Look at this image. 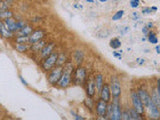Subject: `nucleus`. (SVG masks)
Here are the masks:
<instances>
[{
    "mask_svg": "<svg viewBox=\"0 0 160 120\" xmlns=\"http://www.w3.org/2000/svg\"><path fill=\"white\" fill-rule=\"evenodd\" d=\"M73 63L72 62H67L64 65L63 67V72H62V76L60 78L58 85L61 88H66L68 87L70 83H71V79H72V72H73Z\"/></svg>",
    "mask_w": 160,
    "mask_h": 120,
    "instance_id": "obj_1",
    "label": "nucleus"
},
{
    "mask_svg": "<svg viewBox=\"0 0 160 120\" xmlns=\"http://www.w3.org/2000/svg\"><path fill=\"white\" fill-rule=\"evenodd\" d=\"M107 116L109 119L112 120L122 119V111H121V105H120L119 97H114L113 102L108 105Z\"/></svg>",
    "mask_w": 160,
    "mask_h": 120,
    "instance_id": "obj_2",
    "label": "nucleus"
},
{
    "mask_svg": "<svg viewBox=\"0 0 160 120\" xmlns=\"http://www.w3.org/2000/svg\"><path fill=\"white\" fill-rule=\"evenodd\" d=\"M62 72H63V67L62 66H57L56 67H53L51 69V72L48 75V81L50 84L55 85V84H58L60 78L62 76Z\"/></svg>",
    "mask_w": 160,
    "mask_h": 120,
    "instance_id": "obj_3",
    "label": "nucleus"
},
{
    "mask_svg": "<svg viewBox=\"0 0 160 120\" xmlns=\"http://www.w3.org/2000/svg\"><path fill=\"white\" fill-rule=\"evenodd\" d=\"M58 56H59V54L57 52H52L50 55H48L46 58H44V61L42 64L44 70H46V71L51 70L55 66V64L57 63Z\"/></svg>",
    "mask_w": 160,
    "mask_h": 120,
    "instance_id": "obj_4",
    "label": "nucleus"
},
{
    "mask_svg": "<svg viewBox=\"0 0 160 120\" xmlns=\"http://www.w3.org/2000/svg\"><path fill=\"white\" fill-rule=\"evenodd\" d=\"M131 101H132L133 108L136 109L141 115H143L144 114V105L141 101V99L139 97L138 92H136V91L131 92Z\"/></svg>",
    "mask_w": 160,
    "mask_h": 120,
    "instance_id": "obj_5",
    "label": "nucleus"
},
{
    "mask_svg": "<svg viewBox=\"0 0 160 120\" xmlns=\"http://www.w3.org/2000/svg\"><path fill=\"white\" fill-rule=\"evenodd\" d=\"M86 79V70L83 67H78L75 70L74 75H73V82L76 85H82Z\"/></svg>",
    "mask_w": 160,
    "mask_h": 120,
    "instance_id": "obj_6",
    "label": "nucleus"
},
{
    "mask_svg": "<svg viewBox=\"0 0 160 120\" xmlns=\"http://www.w3.org/2000/svg\"><path fill=\"white\" fill-rule=\"evenodd\" d=\"M108 102L104 101L100 98L96 104V113L100 118H108L107 117V110H108Z\"/></svg>",
    "mask_w": 160,
    "mask_h": 120,
    "instance_id": "obj_7",
    "label": "nucleus"
},
{
    "mask_svg": "<svg viewBox=\"0 0 160 120\" xmlns=\"http://www.w3.org/2000/svg\"><path fill=\"white\" fill-rule=\"evenodd\" d=\"M110 90L113 97H119L121 95V84L119 79L116 76L111 77V83H110Z\"/></svg>",
    "mask_w": 160,
    "mask_h": 120,
    "instance_id": "obj_8",
    "label": "nucleus"
},
{
    "mask_svg": "<svg viewBox=\"0 0 160 120\" xmlns=\"http://www.w3.org/2000/svg\"><path fill=\"white\" fill-rule=\"evenodd\" d=\"M148 114L151 119H159L160 118V110L159 107L156 105L153 100L150 101V103L148 104V106L146 107Z\"/></svg>",
    "mask_w": 160,
    "mask_h": 120,
    "instance_id": "obj_9",
    "label": "nucleus"
},
{
    "mask_svg": "<svg viewBox=\"0 0 160 120\" xmlns=\"http://www.w3.org/2000/svg\"><path fill=\"white\" fill-rule=\"evenodd\" d=\"M2 22L4 23L5 27H6L7 29H9L10 31H12V32H18L19 30H20L18 21H15V20L12 17L4 19V20H2Z\"/></svg>",
    "mask_w": 160,
    "mask_h": 120,
    "instance_id": "obj_10",
    "label": "nucleus"
},
{
    "mask_svg": "<svg viewBox=\"0 0 160 120\" xmlns=\"http://www.w3.org/2000/svg\"><path fill=\"white\" fill-rule=\"evenodd\" d=\"M44 36H45V32L42 29L35 30V31H33L31 34L29 35V43L33 44V43H36L38 41H41Z\"/></svg>",
    "mask_w": 160,
    "mask_h": 120,
    "instance_id": "obj_11",
    "label": "nucleus"
},
{
    "mask_svg": "<svg viewBox=\"0 0 160 120\" xmlns=\"http://www.w3.org/2000/svg\"><path fill=\"white\" fill-rule=\"evenodd\" d=\"M99 93H100V98L103 99L106 102H110V100H111V90H110V86L108 84H104L101 91Z\"/></svg>",
    "mask_w": 160,
    "mask_h": 120,
    "instance_id": "obj_12",
    "label": "nucleus"
},
{
    "mask_svg": "<svg viewBox=\"0 0 160 120\" xmlns=\"http://www.w3.org/2000/svg\"><path fill=\"white\" fill-rule=\"evenodd\" d=\"M137 92H138L139 97H140V99H141V101H142V103L144 105V107L146 108L148 106V104L150 103V101L152 100L151 96H150L149 93L144 89H139Z\"/></svg>",
    "mask_w": 160,
    "mask_h": 120,
    "instance_id": "obj_13",
    "label": "nucleus"
},
{
    "mask_svg": "<svg viewBox=\"0 0 160 120\" xmlns=\"http://www.w3.org/2000/svg\"><path fill=\"white\" fill-rule=\"evenodd\" d=\"M96 83H95V79L93 78H90L87 82V95L89 97H93L94 94H95V91H96Z\"/></svg>",
    "mask_w": 160,
    "mask_h": 120,
    "instance_id": "obj_14",
    "label": "nucleus"
},
{
    "mask_svg": "<svg viewBox=\"0 0 160 120\" xmlns=\"http://www.w3.org/2000/svg\"><path fill=\"white\" fill-rule=\"evenodd\" d=\"M54 47H55V43L54 42L45 45V46L43 47V49L41 50V57L42 58H46L48 55H50L52 53V50H53Z\"/></svg>",
    "mask_w": 160,
    "mask_h": 120,
    "instance_id": "obj_15",
    "label": "nucleus"
},
{
    "mask_svg": "<svg viewBox=\"0 0 160 120\" xmlns=\"http://www.w3.org/2000/svg\"><path fill=\"white\" fill-rule=\"evenodd\" d=\"M0 29H1V34L4 38H12L13 37L14 32L10 31L9 29H7L6 27H5V25L2 21H1V23H0Z\"/></svg>",
    "mask_w": 160,
    "mask_h": 120,
    "instance_id": "obj_16",
    "label": "nucleus"
},
{
    "mask_svg": "<svg viewBox=\"0 0 160 120\" xmlns=\"http://www.w3.org/2000/svg\"><path fill=\"white\" fill-rule=\"evenodd\" d=\"M32 32V27L29 26V25H25L22 29H20L18 31V36H29Z\"/></svg>",
    "mask_w": 160,
    "mask_h": 120,
    "instance_id": "obj_17",
    "label": "nucleus"
},
{
    "mask_svg": "<svg viewBox=\"0 0 160 120\" xmlns=\"http://www.w3.org/2000/svg\"><path fill=\"white\" fill-rule=\"evenodd\" d=\"M95 83H96L97 91L100 92V91H101L102 87H103V85H104V83H103V76H102L101 74H98V75L95 76Z\"/></svg>",
    "mask_w": 160,
    "mask_h": 120,
    "instance_id": "obj_18",
    "label": "nucleus"
},
{
    "mask_svg": "<svg viewBox=\"0 0 160 120\" xmlns=\"http://www.w3.org/2000/svg\"><path fill=\"white\" fill-rule=\"evenodd\" d=\"M129 113H130V116H131V119H134V120H141L143 117L142 115L140 114L136 109L134 108H129Z\"/></svg>",
    "mask_w": 160,
    "mask_h": 120,
    "instance_id": "obj_19",
    "label": "nucleus"
},
{
    "mask_svg": "<svg viewBox=\"0 0 160 120\" xmlns=\"http://www.w3.org/2000/svg\"><path fill=\"white\" fill-rule=\"evenodd\" d=\"M45 42L44 41H38V42H36V43H33L32 44V46H31V49L33 50V51H35V52H40L41 50L43 49V47L45 46Z\"/></svg>",
    "mask_w": 160,
    "mask_h": 120,
    "instance_id": "obj_20",
    "label": "nucleus"
},
{
    "mask_svg": "<svg viewBox=\"0 0 160 120\" xmlns=\"http://www.w3.org/2000/svg\"><path fill=\"white\" fill-rule=\"evenodd\" d=\"M83 59H84V54H83L82 51H80V50L75 51V53H74V60L76 61L77 65L81 64L83 62Z\"/></svg>",
    "mask_w": 160,
    "mask_h": 120,
    "instance_id": "obj_21",
    "label": "nucleus"
},
{
    "mask_svg": "<svg viewBox=\"0 0 160 120\" xmlns=\"http://www.w3.org/2000/svg\"><path fill=\"white\" fill-rule=\"evenodd\" d=\"M109 45H110V47L113 49H118L120 46H121V41H120L118 38H113L110 40Z\"/></svg>",
    "mask_w": 160,
    "mask_h": 120,
    "instance_id": "obj_22",
    "label": "nucleus"
},
{
    "mask_svg": "<svg viewBox=\"0 0 160 120\" xmlns=\"http://www.w3.org/2000/svg\"><path fill=\"white\" fill-rule=\"evenodd\" d=\"M148 41L152 44H157L158 43V38L156 36V34L154 32H149L148 34Z\"/></svg>",
    "mask_w": 160,
    "mask_h": 120,
    "instance_id": "obj_23",
    "label": "nucleus"
},
{
    "mask_svg": "<svg viewBox=\"0 0 160 120\" xmlns=\"http://www.w3.org/2000/svg\"><path fill=\"white\" fill-rule=\"evenodd\" d=\"M13 16V14L12 12L10 11V10H3V11L0 12V17H1L2 20L4 19H6V18H10V17H12Z\"/></svg>",
    "mask_w": 160,
    "mask_h": 120,
    "instance_id": "obj_24",
    "label": "nucleus"
},
{
    "mask_svg": "<svg viewBox=\"0 0 160 120\" xmlns=\"http://www.w3.org/2000/svg\"><path fill=\"white\" fill-rule=\"evenodd\" d=\"M65 62H66V56H65V54L61 53L58 56V60H57L56 65L57 66H63V65H65Z\"/></svg>",
    "mask_w": 160,
    "mask_h": 120,
    "instance_id": "obj_25",
    "label": "nucleus"
},
{
    "mask_svg": "<svg viewBox=\"0 0 160 120\" xmlns=\"http://www.w3.org/2000/svg\"><path fill=\"white\" fill-rule=\"evenodd\" d=\"M16 49L19 52H26L28 49V45L26 43H17Z\"/></svg>",
    "mask_w": 160,
    "mask_h": 120,
    "instance_id": "obj_26",
    "label": "nucleus"
},
{
    "mask_svg": "<svg viewBox=\"0 0 160 120\" xmlns=\"http://www.w3.org/2000/svg\"><path fill=\"white\" fill-rule=\"evenodd\" d=\"M124 15V10H119V11L115 12V14L112 16V20L113 21H118V20H120Z\"/></svg>",
    "mask_w": 160,
    "mask_h": 120,
    "instance_id": "obj_27",
    "label": "nucleus"
},
{
    "mask_svg": "<svg viewBox=\"0 0 160 120\" xmlns=\"http://www.w3.org/2000/svg\"><path fill=\"white\" fill-rule=\"evenodd\" d=\"M16 42L17 43H27V42H29V36H17Z\"/></svg>",
    "mask_w": 160,
    "mask_h": 120,
    "instance_id": "obj_28",
    "label": "nucleus"
},
{
    "mask_svg": "<svg viewBox=\"0 0 160 120\" xmlns=\"http://www.w3.org/2000/svg\"><path fill=\"white\" fill-rule=\"evenodd\" d=\"M122 119L123 120H130L131 119V116H130L129 110H125V111L122 112Z\"/></svg>",
    "mask_w": 160,
    "mask_h": 120,
    "instance_id": "obj_29",
    "label": "nucleus"
},
{
    "mask_svg": "<svg viewBox=\"0 0 160 120\" xmlns=\"http://www.w3.org/2000/svg\"><path fill=\"white\" fill-rule=\"evenodd\" d=\"M153 11V9L152 7H144L142 9V14L143 15H149V14H151Z\"/></svg>",
    "mask_w": 160,
    "mask_h": 120,
    "instance_id": "obj_30",
    "label": "nucleus"
},
{
    "mask_svg": "<svg viewBox=\"0 0 160 120\" xmlns=\"http://www.w3.org/2000/svg\"><path fill=\"white\" fill-rule=\"evenodd\" d=\"M140 0H130V6L132 8H137L139 6Z\"/></svg>",
    "mask_w": 160,
    "mask_h": 120,
    "instance_id": "obj_31",
    "label": "nucleus"
},
{
    "mask_svg": "<svg viewBox=\"0 0 160 120\" xmlns=\"http://www.w3.org/2000/svg\"><path fill=\"white\" fill-rule=\"evenodd\" d=\"M140 14L138 13V12H133L132 13V18H133V20H135V21H137V20H140Z\"/></svg>",
    "mask_w": 160,
    "mask_h": 120,
    "instance_id": "obj_32",
    "label": "nucleus"
},
{
    "mask_svg": "<svg viewBox=\"0 0 160 120\" xmlns=\"http://www.w3.org/2000/svg\"><path fill=\"white\" fill-rule=\"evenodd\" d=\"M71 114L73 115L75 119H80V120H83V119H84V117H82V116H79V115H78V114H76V113H75L74 111H71Z\"/></svg>",
    "mask_w": 160,
    "mask_h": 120,
    "instance_id": "obj_33",
    "label": "nucleus"
},
{
    "mask_svg": "<svg viewBox=\"0 0 160 120\" xmlns=\"http://www.w3.org/2000/svg\"><path fill=\"white\" fill-rule=\"evenodd\" d=\"M149 30H150V29H149L147 26H145V27H143V28H142V32H143V34H144V35H148V34H149V32H150Z\"/></svg>",
    "mask_w": 160,
    "mask_h": 120,
    "instance_id": "obj_34",
    "label": "nucleus"
},
{
    "mask_svg": "<svg viewBox=\"0 0 160 120\" xmlns=\"http://www.w3.org/2000/svg\"><path fill=\"white\" fill-rule=\"evenodd\" d=\"M121 52L122 51H120V52H118V51H114L113 52V55L115 57H117L118 59H121Z\"/></svg>",
    "mask_w": 160,
    "mask_h": 120,
    "instance_id": "obj_35",
    "label": "nucleus"
},
{
    "mask_svg": "<svg viewBox=\"0 0 160 120\" xmlns=\"http://www.w3.org/2000/svg\"><path fill=\"white\" fill-rule=\"evenodd\" d=\"M157 92H158V96L160 99V80H157Z\"/></svg>",
    "mask_w": 160,
    "mask_h": 120,
    "instance_id": "obj_36",
    "label": "nucleus"
},
{
    "mask_svg": "<svg viewBox=\"0 0 160 120\" xmlns=\"http://www.w3.org/2000/svg\"><path fill=\"white\" fill-rule=\"evenodd\" d=\"M19 78H20V80H21V82L25 85V86H27V85H28V83H27V81H26V80H25L22 76H21V75H20V76H19Z\"/></svg>",
    "mask_w": 160,
    "mask_h": 120,
    "instance_id": "obj_37",
    "label": "nucleus"
},
{
    "mask_svg": "<svg viewBox=\"0 0 160 120\" xmlns=\"http://www.w3.org/2000/svg\"><path fill=\"white\" fill-rule=\"evenodd\" d=\"M137 63H138L139 65H142V64H144V63H145V59H142V58H138V59H137Z\"/></svg>",
    "mask_w": 160,
    "mask_h": 120,
    "instance_id": "obj_38",
    "label": "nucleus"
},
{
    "mask_svg": "<svg viewBox=\"0 0 160 120\" xmlns=\"http://www.w3.org/2000/svg\"><path fill=\"white\" fill-rule=\"evenodd\" d=\"M155 50H156V52H157V54H159L160 55V44H158L156 47H155Z\"/></svg>",
    "mask_w": 160,
    "mask_h": 120,
    "instance_id": "obj_39",
    "label": "nucleus"
},
{
    "mask_svg": "<svg viewBox=\"0 0 160 120\" xmlns=\"http://www.w3.org/2000/svg\"><path fill=\"white\" fill-rule=\"evenodd\" d=\"M147 27H148L149 29H151V28L153 27V23H148V25H147Z\"/></svg>",
    "mask_w": 160,
    "mask_h": 120,
    "instance_id": "obj_40",
    "label": "nucleus"
},
{
    "mask_svg": "<svg viewBox=\"0 0 160 120\" xmlns=\"http://www.w3.org/2000/svg\"><path fill=\"white\" fill-rule=\"evenodd\" d=\"M87 2H89V3H93L94 2V0H86Z\"/></svg>",
    "mask_w": 160,
    "mask_h": 120,
    "instance_id": "obj_41",
    "label": "nucleus"
},
{
    "mask_svg": "<svg viewBox=\"0 0 160 120\" xmlns=\"http://www.w3.org/2000/svg\"><path fill=\"white\" fill-rule=\"evenodd\" d=\"M99 1H100V2H101V3H104V2H106V1H107V0H99Z\"/></svg>",
    "mask_w": 160,
    "mask_h": 120,
    "instance_id": "obj_42",
    "label": "nucleus"
}]
</instances>
